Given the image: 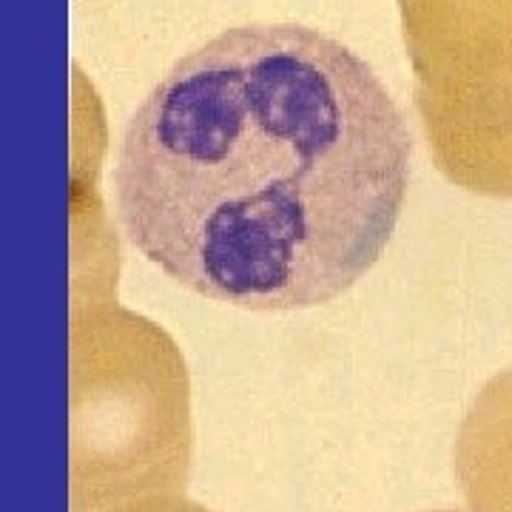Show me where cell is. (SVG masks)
Instances as JSON below:
<instances>
[{
  "instance_id": "6da1fadb",
  "label": "cell",
  "mask_w": 512,
  "mask_h": 512,
  "mask_svg": "<svg viewBox=\"0 0 512 512\" xmlns=\"http://www.w3.org/2000/svg\"><path fill=\"white\" fill-rule=\"evenodd\" d=\"M410 157L402 109L350 46L302 23H242L180 57L131 114L117 217L188 291L302 311L379 262Z\"/></svg>"
},
{
  "instance_id": "7a4b0ae2",
  "label": "cell",
  "mask_w": 512,
  "mask_h": 512,
  "mask_svg": "<svg viewBox=\"0 0 512 512\" xmlns=\"http://www.w3.org/2000/svg\"><path fill=\"white\" fill-rule=\"evenodd\" d=\"M191 379L157 322L117 302H74L69 322V507L106 512L185 493Z\"/></svg>"
},
{
  "instance_id": "3957f363",
  "label": "cell",
  "mask_w": 512,
  "mask_h": 512,
  "mask_svg": "<svg viewBox=\"0 0 512 512\" xmlns=\"http://www.w3.org/2000/svg\"><path fill=\"white\" fill-rule=\"evenodd\" d=\"M407 23L439 171L512 200V0H407Z\"/></svg>"
},
{
  "instance_id": "277c9868",
  "label": "cell",
  "mask_w": 512,
  "mask_h": 512,
  "mask_svg": "<svg viewBox=\"0 0 512 512\" xmlns=\"http://www.w3.org/2000/svg\"><path fill=\"white\" fill-rule=\"evenodd\" d=\"M456 476L467 512H512V367L498 370L464 413Z\"/></svg>"
},
{
  "instance_id": "5b68a950",
  "label": "cell",
  "mask_w": 512,
  "mask_h": 512,
  "mask_svg": "<svg viewBox=\"0 0 512 512\" xmlns=\"http://www.w3.org/2000/svg\"><path fill=\"white\" fill-rule=\"evenodd\" d=\"M106 512H211L197 501L185 498V493H154L131 498L126 504H117Z\"/></svg>"
},
{
  "instance_id": "8992f818",
  "label": "cell",
  "mask_w": 512,
  "mask_h": 512,
  "mask_svg": "<svg viewBox=\"0 0 512 512\" xmlns=\"http://www.w3.org/2000/svg\"><path fill=\"white\" fill-rule=\"evenodd\" d=\"M433 512H461V510H433Z\"/></svg>"
}]
</instances>
